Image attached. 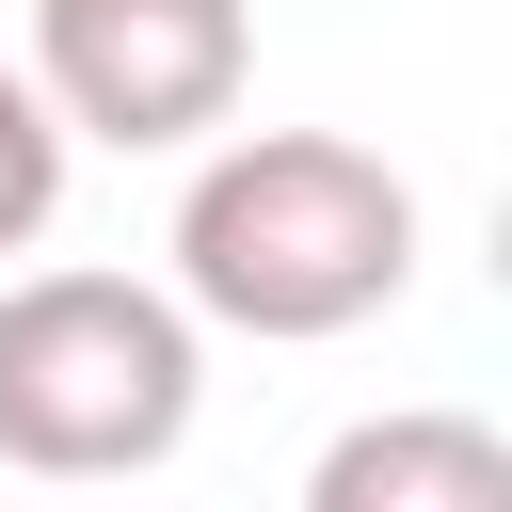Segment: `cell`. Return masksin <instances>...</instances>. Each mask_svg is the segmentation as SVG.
I'll return each instance as SVG.
<instances>
[{
    "mask_svg": "<svg viewBox=\"0 0 512 512\" xmlns=\"http://www.w3.org/2000/svg\"><path fill=\"white\" fill-rule=\"evenodd\" d=\"M304 512H512V448L464 400H384L304 464Z\"/></svg>",
    "mask_w": 512,
    "mask_h": 512,
    "instance_id": "cell-4",
    "label": "cell"
},
{
    "mask_svg": "<svg viewBox=\"0 0 512 512\" xmlns=\"http://www.w3.org/2000/svg\"><path fill=\"white\" fill-rule=\"evenodd\" d=\"M64 112L32 96V64H0V256H32L48 224H64Z\"/></svg>",
    "mask_w": 512,
    "mask_h": 512,
    "instance_id": "cell-5",
    "label": "cell"
},
{
    "mask_svg": "<svg viewBox=\"0 0 512 512\" xmlns=\"http://www.w3.org/2000/svg\"><path fill=\"white\" fill-rule=\"evenodd\" d=\"M240 80H256L240 0H32V96L64 112V144L176 160L240 112Z\"/></svg>",
    "mask_w": 512,
    "mask_h": 512,
    "instance_id": "cell-3",
    "label": "cell"
},
{
    "mask_svg": "<svg viewBox=\"0 0 512 512\" xmlns=\"http://www.w3.org/2000/svg\"><path fill=\"white\" fill-rule=\"evenodd\" d=\"M208 320L144 272H0V464L16 480H144L192 448Z\"/></svg>",
    "mask_w": 512,
    "mask_h": 512,
    "instance_id": "cell-2",
    "label": "cell"
},
{
    "mask_svg": "<svg viewBox=\"0 0 512 512\" xmlns=\"http://www.w3.org/2000/svg\"><path fill=\"white\" fill-rule=\"evenodd\" d=\"M416 288V192L352 128H208L176 192V304L224 336H352Z\"/></svg>",
    "mask_w": 512,
    "mask_h": 512,
    "instance_id": "cell-1",
    "label": "cell"
}]
</instances>
